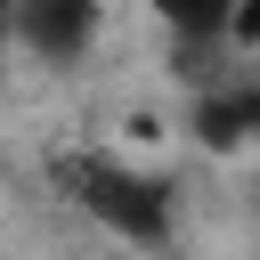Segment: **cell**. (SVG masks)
Listing matches in <instances>:
<instances>
[{
    "label": "cell",
    "mask_w": 260,
    "mask_h": 260,
    "mask_svg": "<svg viewBox=\"0 0 260 260\" xmlns=\"http://www.w3.org/2000/svg\"><path fill=\"white\" fill-rule=\"evenodd\" d=\"M16 49V0H0V57Z\"/></svg>",
    "instance_id": "8992f818"
},
{
    "label": "cell",
    "mask_w": 260,
    "mask_h": 260,
    "mask_svg": "<svg viewBox=\"0 0 260 260\" xmlns=\"http://www.w3.org/2000/svg\"><path fill=\"white\" fill-rule=\"evenodd\" d=\"M49 187L89 219L106 228L114 244L130 252H171L179 244V187L146 162H122V154H49Z\"/></svg>",
    "instance_id": "6da1fadb"
},
{
    "label": "cell",
    "mask_w": 260,
    "mask_h": 260,
    "mask_svg": "<svg viewBox=\"0 0 260 260\" xmlns=\"http://www.w3.org/2000/svg\"><path fill=\"white\" fill-rule=\"evenodd\" d=\"M236 106H244V146L260 154V73H244V81H236Z\"/></svg>",
    "instance_id": "5b68a950"
},
{
    "label": "cell",
    "mask_w": 260,
    "mask_h": 260,
    "mask_svg": "<svg viewBox=\"0 0 260 260\" xmlns=\"http://www.w3.org/2000/svg\"><path fill=\"white\" fill-rule=\"evenodd\" d=\"M98 41H106V0H16V57L65 73Z\"/></svg>",
    "instance_id": "7a4b0ae2"
},
{
    "label": "cell",
    "mask_w": 260,
    "mask_h": 260,
    "mask_svg": "<svg viewBox=\"0 0 260 260\" xmlns=\"http://www.w3.org/2000/svg\"><path fill=\"white\" fill-rule=\"evenodd\" d=\"M187 57H203V49H228V24H236V8L244 0H138Z\"/></svg>",
    "instance_id": "3957f363"
},
{
    "label": "cell",
    "mask_w": 260,
    "mask_h": 260,
    "mask_svg": "<svg viewBox=\"0 0 260 260\" xmlns=\"http://www.w3.org/2000/svg\"><path fill=\"white\" fill-rule=\"evenodd\" d=\"M228 49H236V57H260V0H244V8H236V24H228Z\"/></svg>",
    "instance_id": "277c9868"
}]
</instances>
